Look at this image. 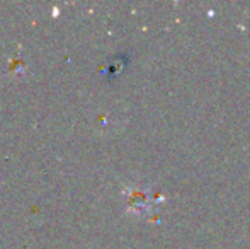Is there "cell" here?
I'll return each mask as SVG.
<instances>
[{
    "label": "cell",
    "mask_w": 250,
    "mask_h": 249,
    "mask_svg": "<svg viewBox=\"0 0 250 249\" xmlns=\"http://www.w3.org/2000/svg\"><path fill=\"white\" fill-rule=\"evenodd\" d=\"M128 205L133 212L136 213H142V212H146L150 206V202H148V195L142 189H133L129 193V200H128Z\"/></svg>",
    "instance_id": "6da1fadb"
}]
</instances>
